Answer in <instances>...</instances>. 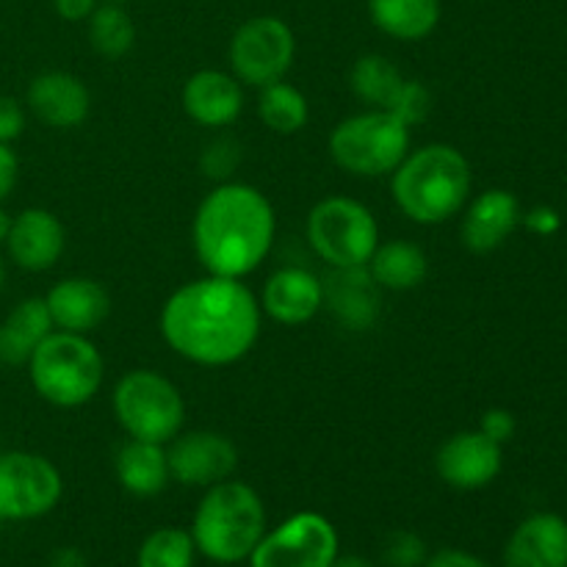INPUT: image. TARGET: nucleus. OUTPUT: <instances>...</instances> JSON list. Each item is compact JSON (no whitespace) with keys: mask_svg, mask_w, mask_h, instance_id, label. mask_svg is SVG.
Here are the masks:
<instances>
[{"mask_svg":"<svg viewBox=\"0 0 567 567\" xmlns=\"http://www.w3.org/2000/svg\"><path fill=\"white\" fill-rule=\"evenodd\" d=\"M161 336L183 360L208 369L233 365L260 338V302L233 277H199L177 288L161 308Z\"/></svg>","mask_w":567,"mask_h":567,"instance_id":"f257e3e1","label":"nucleus"},{"mask_svg":"<svg viewBox=\"0 0 567 567\" xmlns=\"http://www.w3.org/2000/svg\"><path fill=\"white\" fill-rule=\"evenodd\" d=\"M275 233V208L260 188L221 183L194 214L192 244L208 275L244 280L266 260Z\"/></svg>","mask_w":567,"mask_h":567,"instance_id":"f03ea898","label":"nucleus"},{"mask_svg":"<svg viewBox=\"0 0 567 567\" xmlns=\"http://www.w3.org/2000/svg\"><path fill=\"white\" fill-rule=\"evenodd\" d=\"M471 164L452 144H424L410 150L391 172L396 208L415 225H443L468 205Z\"/></svg>","mask_w":567,"mask_h":567,"instance_id":"7ed1b4c3","label":"nucleus"},{"mask_svg":"<svg viewBox=\"0 0 567 567\" xmlns=\"http://www.w3.org/2000/svg\"><path fill=\"white\" fill-rule=\"evenodd\" d=\"M266 535V509L258 491L247 482L225 480L210 485L197 504L192 537L197 551L216 565L249 559Z\"/></svg>","mask_w":567,"mask_h":567,"instance_id":"20e7f679","label":"nucleus"},{"mask_svg":"<svg viewBox=\"0 0 567 567\" xmlns=\"http://www.w3.org/2000/svg\"><path fill=\"white\" fill-rule=\"evenodd\" d=\"M31 385L53 408H83L103 388L105 360L100 349L78 332L53 330L28 358Z\"/></svg>","mask_w":567,"mask_h":567,"instance_id":"39448f33","label":"nucleus"},{"mask_svg":"<svg viewBox=\"0 0 567 567\" xmlns=\"http://www.w3.org/2000/svg\"><path fill=\"white\" fill-rule=\"evenodd\" d=\"M111 408L127 437L166 446L186 424V402L172 380L150 369L127 371L111 393Z\"/></svg>","mask_w":567,"mask_h":567,"instance_id":"423d86ee","label":"nucleus"},{"mask_svg":"<svg viewBox=\"0 0 567 567\" xmlns=\"http://www.w3.org/2000/svg\"><path fill=\"white\" fill-rule=\"evenodd\" d=\"M410 153V127L385 109L347 116L330 133V155L354 177L391 175Z\"/></svg>","mask_w":567,"mask_h":567,"instance_id":"0eeeda50","label":"nucleus"},{"mask_svg":"<svg viewBox=\"0 0 567 567\" xmlns=\"http://www.w3.org/2000/svg\"><path fill=\"white\" fill-rule=\"evenodd\" d=\"M308 244L330 269H363L369 266L380 225L363 203L352 197H327L308 214Z\"/></svg>","mask_w":567,"mask_h":567,"instance_id":"6e6552de","label":"nucleus"},{"mask_svg":"<svg viewBox=\"0 0 567 567\" xmlns=\"http://www.w3.org/2000/svg\"><path fill=\"white\" fill-rule=\"evenodd\" d=\"M293 55H297L293 31L288 28V22L271 14L252 17L244 25H238V31L230 39V48H227L233 75L255 89L286 81Z\"/></svg>","mask_w":567,"mask_h":567,"instance_id":"1a4fd4ad","label":"nucleus"},{"mask_svg":"<svg viewBox=\"0 0 567 567\" xmlns=\"http://www.w3.org/2000/svg\"><path fill=\"white\" fill-rule=\"evenodd\" d=\"M64 493L61 471L33 452L0 454V520H33L53 513Z\"/></svg>","mask_w":567,"mask_h":567,"instance_id":"9d476101","label":"nucleus"},{"mask_svg":"<svg viewBox=\"0 0 567 567\" xmlns=\"http://www.w3.org/2000/svg\"><path fill=\"white\" fill-rule=\"evenodd\" d=\"M336 557V526L319 513H297L266 532L247 563L249 567H332Z\"/></svg>","mask_w":567,"mask_h":567,"instance_id":"9b49d317","label":"nucleus"},{"mask_svg":"<svg viewBox=\"0 0 567 567\" xmlns=\"http://www.w3.org/2000/svg\"><path fill=\"white\" fill-rule=\"evenodd\" d=\"M172 480L186 487H210L230 480L238 468V449L227 435L214 430L181 432L166 443Z\"/></svg>","mask_w":567,"mask_h":567,"instance_id":"f8f14e48","label":"nucleus"},{"mask_svg":"<svg viewBox=\"0 0 567 567\" xmlns=\"http://www.w3.org/2000/svg\"><path fill=\"white\" fill-rule=\"evenodd\" d=\"M437 476L454 491H482L504 468V446L482 430L457 432L435 454Z\"/></svg>","mask_w":567,"mask_h":567,"instance_id":"ddd939ff","label":"nucleus"},{"mask_svg":"<svg viewBox=\"0 0 567 567\" xmlns=\"http://www.w3.org/2000/svg\"><path fill=\"white\" fill-rule=\"evenodd\" d=\"M324 308V282L302 266H282L266 280L260 310L282 327L308 324Z\"/></svg>","mask_w":567,"mask_h":567,"instance_id":"4468645a","label":"nucleus"},{"mask_svg":"<svg viewBox=\"0 0 567 567\" xmlns=\"http://www.w3.org/2000/svg\"><path fill=\"white\" fill-rule=\"evenodd\" d=\"M28 109L44 122L48 127H59V131H72V127L83 125L92 111V94H89L86 83L72 72H42L28 86Z\"/></svg>","mask_w":567,"mask_h":567,"instance_id":"2eb2a0df","label":"nucleus"},{"mask_svg":"<svg viewBox=\"0 0 567 567\" xmlns=\"http://www.w3.org/2000/svg\"><path fill=\"white\" fill-rule=\"evenodd\" d=\"M64 225L44 208H25L11 219L9 247L11 260L25 271H48L64 252Z\"/></svg>","mask_w":567,"mask_h":567,"instance_id":"dca6fc26","label":"nucleus"},{"mask_svg":"<svg viewBox=\"0 0 567 567\" xmlns=\"http://www.w3.org/2000/svg\"><path fill=\"white\" fill-rule=\"evenodd\" d=\"M183 111L203 127H227L241 116V81L233 72L199 70L183 86Z\"/></svg>","mask_w":567,"mask_h":567,"instance_id":"f3484780","label":"nucleus"},{"mask_svg":"<svg viewBox=\"0 0 567 567\" xmlns=\"http://www.w3.org/2000/svg\"><path fill=\"white\" fill-rule=\"evenodd\" d=\"M44 305L55 330L78 336L94 332L111 313L109 291L89 277H66L55 282L44 297Z\"/></svg>","mask_w":567,"mask_h":567,"instance_id":"a211bd4d","label":"nucleus"},{"mask_svg":"<svg viewBox=\"0 0 567 567\" xmlns=\"http://www.w3.org/2000/svg\"><path fill=\"white\" fill-rule=\"evenodd\" d=\"M504 567H567V520L535 513L515 526L504 546Z\"/></svg>","mask_w":567,"mask_h":567,"instance_id":"6ab92c4d","label":"nucleus"},{"mask_svg":"<svg viewBox=\"0 0 567 567\" xmlns=\"http://www.w3.org/2000/svg\"><path fill=\"white\" fill-rule=\"evenodd\" d=\"M520 219H524L520 216V203L513 192H507V188H487L465 210L460 236H463V244L471 252L485 255L502 247L513 236L515 227L520 225Z\"/></svg>","mask_w":567,"mask_h":567,"instance_id":"aec40b11","label":"nucleus"},{"mask_svg":"<svg viewBox=\"0 0 567 567\" xmlns=\"http://www.w3.org/2000/svg\"><path fill=\"white\" fill-rule=\"evenodd\" d=\"M53 319L48 313L44 297H28L6 316L0 324V363L25 365L33 349L53 332Z\"/></svg>","mask_w":567,"mask_h":567,"instance_id":"412c9836","label":"nucleus"},{"mask_svg":"<svg viewBox=\"0 0 567 567\" xmlns=\"http://www.w3.org/2000/svg\"><path fill=\"white\" fill-rule=\"evenodd\" d=\"M114 471L116 482H120L131 496L138 498L158 496L172 480L166 449L158 446V443L133 441V437L116 452Z\"/></svg>","mask_w":567,"mask_h":567,"instance_id":"4be33fe9","label":"nucleus"},{"mask_svg":"<svg viewBox=\"0 0 567 567\" xmlns=\"http://www.w3.org/2000/svg\"><path fill=\"white\" fill-rule=\"evenodd\" d=\"M441 0H369V17L385 37L421 42L441 22Z\"/></svg>","mask_w":567,"mask_h":567,"instance_id":"5701e85b","label":"nucleus"},{"mask_svg":"<svg viewBox=\"0 0 567 567\" xmlns=\"http://www.w3.org/2000/svg\"><path fill=\"white\" fill-rule=\"evenodd\" d=\"M365 269H369L377 288H385V291H413V288H419L426 280L430 264H426V255L419 244L393 238V241L377 244Z\"/></svg>","mask_w":567,"mask_h":567,"instance_id":"b1692460","label":"nucleus"},{"mask_svg":"<svg viewBox=\"0 0 567 567\" xmlns=\"http://www.w3.org/2000/svg\"><path fill=\"white\" fill-rule=\"evenodd\" d=\"M377 282L369 269H332L330 282L324 286V299L332 305L338 319L347 327L363 330L377 316Z\"/></svg>","mask_w":567,"mask_h":567,"instance_id":"393cba45","label":"nucleus"},{"mask_svg":"<svg viewBox=\"0 0 567 567\" xmlns=\"http://www.w3.org/2000/svg\"><path fill=\"white\" fill-rule=\"evenodd\" d=\"M349 83H352V92L363 103H369L371 109H388L399 89H402L404 75L385 55L365 53L354 61L352 72H349Z\"/></svg>","mask_w":567,"mask_h":567,"instance_id":"a878e982","label":"nucleus"},{"mask_svg":"<svg viewBox=\"0 0 567 567\" xmlns=\"http://www.w3.org/2000/svg\"><path fill=\"white\" fill-rule=\"evenodd\" d=\"M258 116L271 133L291 136V133H299L308 125V97L286 81L269 83V86L260 89Z\"/></svg>","mask_w":567,"mask_h":567,"instance_id":"bb28decb","label":"nucleus"},{"mask_svg":"<svg viewBox=\"0 0 567 567\" xmlns=\"http://www.w3.org/2000/svg\"><path fill=\"white\" fill-rule=\"evenodd\" d=\"M89 42L103 59H122L136 42V25L122 3H103L89 17Z\"/></svg>","mask_w":567,"mask_h":567,"instance_id":"cd10ccee","label":"nucleus"},{"mask_svg":"<svg viewBox=\"0 0 567 567\" xmlns=\"http://www.w3.org/2000/svg\"><path fill=\"white\" fill-rule=\"evenodd\" d=\"M197 546H194L192 532L164 526L155 529L153 535L144 537L138 548L136 565L138 567H194Z\"/></svg>","mask_w":567,"mask_h":567,"instance_id":"c85d7f7f","label":"nucleus"},{"mask_svg":"<svg viewBox=\"0 0 567 567\" xmlns=\"http://www.w3.org/2000/svg\"><path fill=\"white\" fill-rule=\"evenodd\" d=\"M385 111H391L393 116H399V120H402L408 127L421 125V122H424L432 111L430 89H426L424 83L408 81V78H404L402 89H399L396 97H393V103L388 105Z\"/></svg>","mask_w":567,"mask_h":567,"instance_id":"c756f323","label":"nucleus"},{"mask_svg":"<svg viewBox=\"0 0 567 567\" xmlns=\"http://www.w3.org/2000/svg\"><path fill=\"white\" fill-rule=\"evenodd\" d=\"M426 557V543L415 532H393L382 546V559L391 567H424Z\"/></svg>","mask_w":567,"mask_h":567,"instance_id":"7c9ffc66","label":"nucleus"},{"mask_svg":"<svg viewBox=\"0 0 567 567\" xmlns=\"http://www.w3.org/2000/svg\"><path fill=\"white\" fill-rule=\"evenodd\" d=\"M241 161V147H238L233 138H216L214 144H208L203 155V169L208 177H227L236 164Z\"/></svg>","mask_w":567,"mask_h":567,"instance_id":"2f4dec72","label":"nucleus"},{"mask_svg":"<svg viewBox=\"0 0 567 567\" xmlns=\"http://www.w3.org/2000/svg\"><path fill=\"white\" fill-rule=\"evenodd\" d=\"M25 131V109L14 97L0 94V144H11Z\"/></svg>","mask_w":567,"mask_h":567,"instance_id":"473e14b6","label":"nucleus"},{"mask_svg":"<svg viewBox=\"0 0 567 567\" xmlns=\"http://www.w3.org/2000/svg\"><path fill=\"white\" fill-rule=\"evenodd\" d=\"M480 430L485 432L491 441H496L498 446L513 441L515 435V415L504 408H491L485 415H482V424Z\"/></svg>","mask_w":567,"mask_h":567,"instance_id":"72a5a7b5","label":"nucleus"},{"mask_svg":"<svg viewBox=\"0 0 567 567\" xmlns=\"http://www.w3.org/2000/svg\"><path fill=\"white\" fill-rule=\"evenodd\" d=\"M424 567H491L485 559H480L476 554L463 551V548H443V551L426 557Z\"/></svg>","mask_w":567,"mask_h":567,"instance_id":"f704fd0d","label":"nucleus"},{"mask_svg":"<svg viewBox=\"0 0 567 567\" xmlns=\"http://www.w3.org/2000/svg\"><path fill=\"white\" fill-rule=\"evenodd\" d=\"M17 175H20V161L17 153L9 144H0V205L9 199V194L14 192Z\"/></svg>","mask_w":567,"mask_h":567,"instance_id":"c9c22d12","label":"nucleus"},{"mask_svg":"<svg viewBox=\"0 0 567 567\" xmlns=\"http://www.w3.org/2000/svg\"><path fill=\"white\" fill-rule=\"evenodd\" d=\"M524 221L532 233H537V236H554V233L559 230V225H563L557 210L548 208V205H537V208H532L529 214L524 216Z\"/></svg>","mask_w":567,"mask_h":567,"instance_id":"e433bc0d","label":"nucleus"},{"mask_svg":"<svg viewBox=\"0 0 567 567\" xmlns=\"http://www.w3.org/2000/svg\"><path fill=\"white\" fill-rule=\"evenodd\" d=\"M55 14L66 22H83L92 17V11L97 9V0H53Z\"/></svg>","mask_w":567,"mask_h":567,"instance_id":"4c0bfd02","label":"nucleus"},{"mask_svg":"<svg viewBox=\"0 0 567 567\" xmlns=\"http://www.w3.org/2000/svg\"><path fill=\"white\" fill-rule=\"evenodd\" d=\"M48 567H86V557H83L78 548H59V551L50 557Z\"/></svg>","mask_w":567,"mask_h":567,"instance_id":"58836bf2","label":"nucleus"},{"mask_svg":"<svg viewBox=\"0 0 567 567\" xmlns=\"http://www.w3.org/2000/svg\"><path fill=\"white\" fill-rule=\"evenodd\" d=\"M332 567H371L369 559L358 557V554H349V557H336Z\"/></svg>","mask_w":567,"mask_h":567,"instance_id":"ea45409f","label":"nucleus"},{"mask_svg":"<svg viewBox=\"0 0 567 567\" xmlns=\"http://www.w3.org/2000/svg\"><path fill=\"white\" fill-rule=\"evenodd\" d=\"M11 219H14V216H9L3 208H0V244H6V238H9Z\"/></svg>","mask_w":567,"mask_h":567,"instance_id":"a19ab883","label":"nucleus"},{"mask_svg":"<svg viewBox=\"0 0 567 567\" xmlns=\"http://www.w3.org/2000/svg\"><path fill=\"white\" fill-rule=\"evenodd\" d=\"M3 280H6V269H3V258H0V288H3Z\"/></svg>","mask_w":567,"mask_h":567,"instance_id":"79ce46f5","label":"nucleus"},{"mask_svg":"<svg viewBox=\"0 0 567 567\" xmlns=\"http://www.w3.org/2000/svg\"><path fill=\"white\" fill-rule=\"evenodd\" d=\"M103 3H127V0H103Z\"/></svg>","mask_w":567,"mask_h":567,"instance_id":"37998d69","label":"nucleus"}]
</instances>
